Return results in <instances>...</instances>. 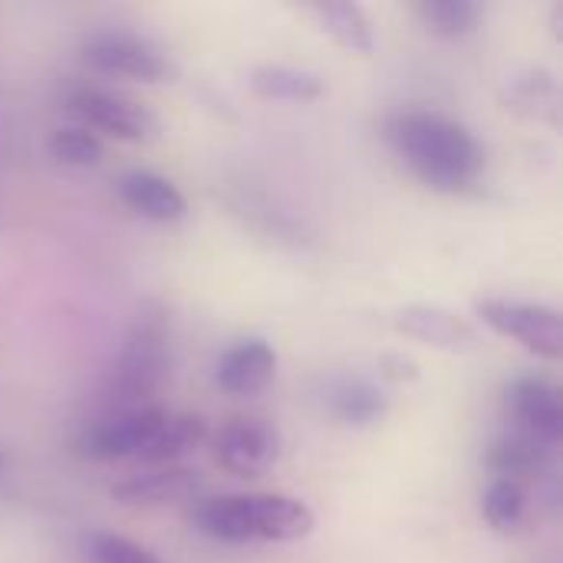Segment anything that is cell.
<instances>
[{
  "instance_id": "obj_3",
  "label": "cell",
  "mask_w": 563,
  "mask_h": 563,
  "mask_svg": "<svg viewBox=\"0 0 563 563\" xmlns=\"http://www.w3.org/2000/svg\"><path fill=\"white\" fill-rule=\"evenodd\" d=\"M168 373V320L162 307H145L125 333L119 360L106 379L109 412L145 409Z\"/></svg>"
},
{
  "instance_id": "obj_12",
  "label": "cell",
  "mask_w": 563,
  "mask_h": 563,
  "mask_svg": "<svg viewBox=\"0 0 563 563\" xmlns=\"http://www.w3.org/2000/svg\"><path fill=\"white\" fill-rule=\"evenodd\" d=\"M277 373V353L267 340L247 336L228 346L218 360V386L231 396H254L261 393Z\"/></svg>"
},
{
  "instance_id": "obj_24",
  "label": "cell",
  "mask_w": 563,
  "mask_h": 563,
  "mask_svg": "<svg viewBox=\"0 0 563 563\" xmlns=\"http://www.w3.org/2000/svg\"><path fill=\"white\" fill-rule=\"evenodd\" d=\"M379 376L389 379V383H416V379H419V366H416L409 356L386 353V356L379 360Z\"/></svg>"
},
{
  "instance_id": "obj_20",
  "label": "cell",
  "mask_w": 563,
  "mask_h": 563,
  "mask_svg": "<svg viewBox=\"0 0 563 563\" xmlns=\"http://www.w3.org/2000/svg\"><path fill=\"white\" fill-rule=\"evenodd\" d=\"M416 13L432 33L449 40L468 36L482 23V7L475 0H422L416 3Z\"/></svg>"
},
{
  "instance_id": "obj_7",
  "label": "cell",
  "mask_w": 563,
  "mask_h": 563,
  "mask_svg": "<svg viewBox=\"0 0 563 563\" xmlns=\"http://www.w3.org/2000/svg\"><path fill=\"white\" fill-rule=\"evenodd\" d=\"M168 412L162 406L129 409V412H109L106 419L92 422L79 435V455L92 462H115V459H139L155 432L165 426Z\"/></svg>"
},
{
  "instance_id": "obj_18",
  "label": "cell",
  "mask_w": 563,
  "mask_h": 563,
  "mask_svg": "<svg viewBox=\"0 0 563 563\" xmlns=\"http://www.w3.org/2000/svg\"><path fill=\"white\" fill-rule=\"evenodd\" d=\"M313 16L320 20V26L350 53L356 56H369L376 49V36H373V23L366 16V10L360 3H343V0H327V3H313L310 7Z\"/></svg>"
},
{
  "instance_id": "obj_9",
  "label": "cell",
  "mask_w": 563,
  "mask_h": 563,
  "mask_svg": "<svg viewBox=\"0 0 563 563\" xmlns=\"http://www.w3.org/2000/svg\"><path fill=\"white\" fill-rule=\"evenodd\" d=\"M508 412L515 429L534 435L548 445H561L563 439V399L561 389L544 376H521L508 386Z\"/></svg>"
},
{
  "instance_id": "obj_6",
  "label": "cell",
  "mask_w": 563,
  "mask_h": 563,
  "mask_svg": "<svg viewBox=\"0 0 563 563\" xmlns=\"http://www.w3.org/2000/svg\"><path fill=\"white\" fill-rule=\"evenodd\" d=\"M82 59L106 76L135 79V82H165L175 76L172 59L155 43L122 30H106L89 36L82 46Z\"/></svg>"
},
{
  "instance_id": "obj_16",
  "label": "cell",
  "mask_w": 563,
  "mask_h": 563,
  "mask_svg": "<svg viewBox=\"0 0 563 563\" xmlns=\"http://www.w3.org/2000/svg\"><path fill=\"white\" fill-rule=\"evenodd\" d=\"M327 409L343 426H373L389 412V396L366 376H340L327 386Z\"/></svg>"
},
{
  "instance_id": "obj_8",
  "label": "cell",
  "mask_w": 563,
  "mask_h": 563,
  "mask_svg": "<svg viewBox=\"0 0 563 563\" xmlns=\"http://www.w3.org/2000/svg\"><path fill=\"white\" fill-rule=\"evenodd\" d=\"M211 449H214V462L224 472L238 478H261L277 462L280 442H277V432L264 419L238 416V419H228L214 432Z\"/></svg>"
},
{
  "instance_id": "obj_21",
  "label": "cell",
  "mask_w": 563,
  "mask_h": 563,
  "mask_svg": "<svg viewBox=\"0 0 563 563\" xmlns=\"http://www.w3.org/2000/svg\"><path fill=\"white\" fill-rule=\"evenodd\" d=\"M525 511H528V488H521L515 482H505V478H495L485 488L482 515H485L488 528H495L498 534L518 531L521 521H525Z\"/></svg>"
},
{
  "instance_id": "obj_2",
  "label": "cell",
  "mask_w": 563,
  "mask_h": 563,
  "mask_svg": "<svg viewBox=\"0 0 563 563\" xmlns=\"http://www.w3.org/2000/svg\"><path fill=\"white\" fill-rule=\"evenodd\" d=\"M191 525L221 544H290L313 534V511L287 495H214L198 498Z\"/></svg>"
},
{
  "instance_id": "obj_19",
  "label": "cell",
  "mask_w": 563,
  "mask_h": 563,
  "mask_svg": "<svg viewBox=\"0 0 563 563\" xmlns=\"http://www.w3.org/2000/svg\"><path fill=\"white\" fill-rule=\"evenodd\" d=\"M205 439H208V426L201 416H191V412L172 416L168 412L165 426L155 432V439L148 442V449L139 459L152 462V465H172V462L185 459L188 452H195Z\"/></svg>"
},
{
  "instance_id": "obj_15",
  "label": "cell",
  "mask_w": 563,
  "mask_h": 563,
  "mask_svg": "<svg viewBox=\"0 0 563 563\" xmlns=\"http://www.w3.org/2000/svg\"><path fill=\"white\" fill-rule=\"evenodd\" d=\"M505 109L531 119V122H548V125H561V86L558 76L534 66L518 73L508 86H505Z\"/></svg>"
},
{
  "instance_id": "obj_23",
  "label": "cell",
  "mask_w": 563,
  "mask_h": 563,
  "mask_svg": "<svg viewBox=\"0 0 563 563\" xmlns=\"http://www.w3.org/2000/svg\"><path fill=\"white\" fill-rule=\"evenodd\" d=\"M86 554L96 563H162L148 548L122 538V534H109V531H96L86 538Z\"/></svg>"
},
{
  "instance_id": "obj_1",
  "label": "cell",
  "mask_w": 563,
  "mask_h": 563,
  "mask_svg": "<svg viewBox=\"0 0 563 563\" xmlns=\"http://www.w3.org/2000/svg\"><path fill=\"white\" fill-rule=\"evenodd\" d=\"M386 139L406 168L432 191L468 195L485 175V145L468 125L442 112H399L386 122Z\"/></svg>"
},
{
  "instance_id": "obj_11",
  "label": "cell",
  "mask_w": 563,
  "mask_h": 563,
  "mask_svg": "<svg viewBox=\"0 0 563 563\" xmlns=\"http://www.w3.org/2000/svg\"><path fill=\"white\" fill-rule=\"evenodd\" d=\"M554 455L558 449L534 439V435H525L518 429L498 435L488 449V468L495 472V478H505V482H515L521 488L548 478L554 472Z\"/></svg>"
},
{
  "instance_id": "obj_22",
  "label": "cell",
  "mask_w": 563,
  "mask_h": 563,
  "mask_svg": "<svg viewBox=\"0 0 563 563\" xmlns=\"http://www.w3.org/2000/svg\"><path fill=\"white\" fill-rule=\"evenodd\" d=\"M49 155L63 165H73V168H86V165H96L102 158V142L99 135H92L89 129L82 125H63L49 135L46 142Z\"/></svg>"
},
{
  "instance_id": "obj_4",
  "label": "cell",
  "mask_w": 563,
  "mask_h": 563,
  "mask_svg": "<svg viewBox=\"0 0 563 563\" xmlns=\"http://www.w3.org/2000/svg\"><path fill=\"white\" fill-rule=\"evenodd\" d=\"M475 313L482 317V323L488 330H495L505 340L521 343L528 353H534L541 360H561L563 356L561 313L548 303L482 297L475 303Z\"/></svg>"
},
{
  "instance_id": "obj_25",
  "label": "cell",
  "mask_w": 563,
  "mask_h": 563,
  "mask_svg": "<svg viewBox=\"0 0 563 563\" xmlns=\"http://www.w3.org/2000/svg\"><path fill=\"white\" fill-rule=\"evenodd\" d=\"M0 472H3V452H0Z\"/></svg>"
},
{
  "instance_id": "obj_5",
  "label": "cell",
  "mask_w": 563,
  "mask_h": 563,
  "mask_svg": "<svg viewBox=\"0 0 563 563\" xmlns=\"http://www.w3.org/2000/svg\"><path fill=\"white\" fill-rule=\"evenodd\" d=\"M66 106L82 122V129H89L92 135L102 132L119 142H148L158 135L155 112L145 102L129 99L122 92H109L99 86H79L69 92Z\"/></svg>"
},
{
  "instance_id": "obj_13",
  "label": "cell",
  "mask_w": 563,
  "mask_h": 563,
  "mask_svg": "<svg viewBox=\"0 0 563 563\" xmlns=\"http://www.w3.org/2000/svg\"><path fill=\"white\" fill-rule=\"evenodd\" d=\"M198 492H201V475L178 465H165L112 485V498L125 508H162L175 501H191Z\"/></svg>"
},
{
  "instance_id": "obj_17",
  "label": "cell",
  "mask_w": 563,
  "mask_h": 563,
  "mask_svg": "<svg viewBox=\"0 0 563 563\" xmlns=\"http://www.w3.org/2000/svg\"><path fill=\"white\" fill-rule=\"evenodd\" d=\"M251 89L261 99H290V102H313L327 96L323 76L310 69H297L287 63H261L251 69Z\"/></svg>"
},
{
  "instance_id": "obj_14",
  "label": "cell",
  "mask_w": 563,
  "mask_h": 563,
  "mask_svg": "<svg viewBox=\"0 0 563 563\" xmlns=\"http://www.w3.org/2000/svg\"><path fill=\"white\" fill-rule=\"evenodd\" d=\"M119 195L122 201L148 218V221H158V224H168V221H178L185 218L188 205H185V195L168 181L162 178L158 172H145V168H132L119 178Z\"/></svg>"
},
{
  "instance_id": "obj_10",
  "label": "cell",
  "mask_w": 563,
  "mask_h": 563,
  "mask_svg": "<svg viewBox=\"0 0 563 563\" xmlns=\"http://www.w3.org/2000/svg\"><path fill=\"white\" fill-rule=\"evenodd\" d=\"M396 330L409 340H419L426 346H435V350H449V353H468L478 346V330L445 310V307H429V303H412V307H402L396 317H393Z\"/></svg>"
}]
</instances>
